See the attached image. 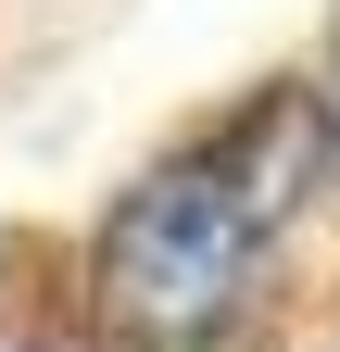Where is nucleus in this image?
Instances as JSON below:
<instances>
[{"label": "nucleus", "instance_id": "obj_1", "mask_svg": "<svg viewBox=\"0 0 340 352\" xmlns=\"http://www.w3.org/2000/svg\"><path fill=\"white\" fill-rule=\"evenodd\" d=\"M315 101L265 88L252 113H227L215 139L164 151L101 227V327L126 352H202L215 327H240V302L265 289V252L290 239V214L315 189Z\"/></svg>", "mask_w": 340, "mask_h": 352}, {"label": "nucleus", "instance_id": "obj_2", "mask_svg": "<svg viewBox=\"0 0 340 352\" xmlns=\"http://www.w3.org/2000/svg\"><path fill=\"white\" fill-rule=\"evenodd\" d=\"M303 101H315V139H328V164H340V25H328V63H315Z\"/></svg>", "mask_w": 340, "mask_h": 352}]
</instances>
